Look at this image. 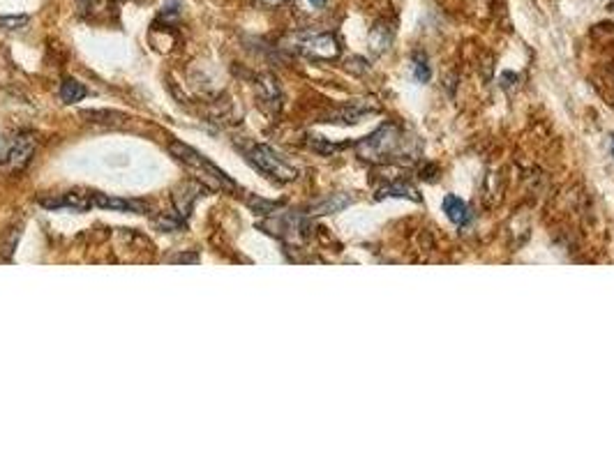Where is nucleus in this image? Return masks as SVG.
Wrapping results in <instances>:
<instances>
[{
  "mask_svg": "<svg viewBox=\"0 0 614 461\" xmlns=\"http://www.w3.org/2000/svg\"><path fill=\"white\" fill-rule=\"evenodd\" d=\"M169 150H171V155H176L183 164H187V167L192 169V171L201 173L199 178H203V184H215V187L229 189V192H234V189H236V182L231 180V178L224 173L220 167H215V164L210 162L206 155L196 153L194 148H190V146H185V143L174 141L169 146Z\"/></svg>",
  "mask_w": 614,
  "mask_h": 461,
  "instance_id": "1",
  "label": "nucleus"
},
{
  "mask_svg": "<svg viewBox=\"0 0 614 461\" xmlns=\"http://www.w3.org/2000/svg\"><path fill=\"white\" fill-rule=\"evenodd\" d=\"M402 143V136L398 127L393 125H381L374 134H369L367 138H362L360 143H356V153H358L360 160L367 162H384L386 157L398 155Z\"/></svg>",
  "mask_w": 614,
  "mask_h": 461,
  "instance_id": "2",
  "label": "nucleus"
},
{
  "mask_svg": "<svg viewBox=\"0 0 614 461\" xmlns=\"http://www.w3.org/2000/svg\"><path fill=\"white\" fill-rule=\"evenodd\" d=\"M247 160L254 164L261 173L270 175L277 182H294L298 178V169L291 167L287 160H282L270 146H254L249 150Z\"/></svg>",
  "mask_w": 614,
  "mask_h": 461,
  "instance_id": "3",
  "label": "nucleus"
},
{
  "mask_svg": "<svg viewBox=\"0 0 614 461\" xmlns=\"http://www.w3.org/2000/svg\"><path fill=\"white\" fill-rule=\"evenodd\" d=\"M298 51L314 61H335L340 56V39L333 32L319 35H303L298 39Z\"/></svg>",
  "mask_w": 614,
  "mask_h": 461,
  "instance_id": "4",
  "label": "nucleus"
},
{
  "mask_svg": "<svg viewBox=\"0 0 614 461\" xmlns=\"http://www.w3.org/2000/svg\"><path fill=\"white\" fill-rule=\"evenodd\" d=\"M32 150H35V136H32V134H19L17 138H12L10 148L5 150L3 164H5V167H10L12 171H21L25 164L30 162Z\"/></svg>",
  "mask_w": 614,
  "mask_h": 461,
  "instance_id": "5",
  "label": "nucleus"
},
{
  "mask_svg": "<svg viewBox=\"0 0 614 461\" xmlns=\"http://www.w3.org/2000/svg\"><path fill=\"white\" fill-rule=\"evenodd\" d=\"M92 206L104 208V210H116V213H148L146 201H134V199H118V196H107L95 192L92 194Z\"/></svg>",
  "mask_w": 614,
  "mask_h": 461,
  "instance_id": "6",
  "label": "nucleus"
},
{
  "mask_svg": "<svg viewBox=\"0 0 614 461\" xmlns=\"http://www.w3.org/2000/svg\"><path fill=\"white\" fill-rule=\"evenodd\" d=\"M203 187H206L203 182L187 180V182H183L181 187L176 189L174 203H176V213H178V217H181V219H187V217H190V210H192L194 201L199 199V194L203 192Z\"/></svg>",
  "mask_w": 614,
  "mask_h": 461,
  "instance_id": "7",
  "label": "nucleus"
},
{
  "mask_svg": "<svg viewBox=\"0 0 614 461\" xmlns=\"http://www.w3.org/2000/svg\"><path fill=\"white\" fill-rule=\"evenodd\" d=\"M44 208L49 210H74V213H85L88 208H92V194H76V192H68L58 199H42L39 201Z\"/></svg>",
  "mask_w": 614,
  "mask_h": 461,
  "instance_id": "8",
  "label": "nucleus"
},
{
  "mask_svg": "<svg viewBox=\"0 0 614 461\" xmlns=\"http://www.w3.org/2000/svg\"><path fill=\"white\" fill-rule=\"evenodd\" d=\"M256 92H259L261 104H270V109H273V111L280 109L282 95H280V85H277V81H275L273 76H268V74L259 76V83H256Z\"/></svg>",
  "mask_w": 614,
  "mask_h": 461,
  "instance_id": "9",
  "label": "nucleus"
},
{
  "mask_svg": "<svg viewBox=\"0 0 614 461\" xmlns=\"http://www.w3.org/2000/svg\"><path fill=\"white\" fill-rule=\"evenodd\" d=\"M354 199L347 194H330L328 199H323L319 203H314L312 208H309V213L312 215H330V213H340V210H345L347 206H351Z\"/></svg>",
  "mask_w": 614,
  "mask_h": 461,
  "instance_id": "10",
  "label": "nucleus"
},
{
  "mask_svg": "<svg viewBox=\"0 0 614 461\" xmlns=\"http://www.w3.org/2000/svg\"><path fill=\"white\" fill-rule=\"evenodd\" d=\"M444 213L453 224H464L469 219V208L467 203L455 194H448L444 199Z\"/></svg>",
  "mask_w": 614,
  "mask_h": 461,
  "instance_id": "11",
  "label": "nucleus"
},
{
  "mask_svg": "<svg viewBox=\"0 0 614 461\" xmlns=\"http://www.w3.org/2000/svg\"><path fill=\"white\" fill-rule=\"evenodd\" d=\"M386 196H395V199H413V201H420L418 192L411 187V184H388V187H381L379 192H376V199H386Z\"/></svg>",
  "mask_w": 614,
  "mask_h": 461,
  "instance_id": "12",
  "label": "nucleus"
},
{
  "mask_svg": "<svg viewBox=\"0 0 614 461\" xmlns=\"http://www.w3.org/2000/svg\"><path fill=\"white\" fill-rule=\"evenodd\" d=\"M85 95H88V90L83 88V83L74 81V78H68V81H63V85H61V100L65 104L81 102Z\"/></svg>",
  "mask_w": 614,
  "mask_h": 461,
  "instance_id": "13",
  "label": "nucleus"
},
{
  "mask_svg": "<svg viewBox=\"0 0 614 461\" xmlns=\"http://www.w3.org/2000/svg\"><path fill=\"white\" fill-rule=\"evenodd\" d=\"M369 39H372V49L384 51L386 46L391 44L393 30H391V28H384V23H376L374 28H372V35H369Z\"/></svg>",
  "mask_w": 614,
  "mask_h": 461,
  "instance_id": "14",
  "label": "nucleus"
},
{
  "mask_svg": "<svg viewBox=\"0 0 614 461\" xmlns=\"http://www.w3.org/2000/svg\"><path fill=\"white\" fill-rule=\"evenodd\" d=\"M430 65H427V61L422 56H416V63H413V76L418 83H427L430 81Z\"/></svg>",
  "mask_w": 614,
  "mask_h": 461,
  "instance_id": "15",
  "label": "nucleus"
},
{
  "mask_svg": "<svg viewBox=\"0 0 614 461\" xmlns=\"http://www.w3.org/2000/svg\"><path fill=\"white\" fill-rule=\"evenodd\" d=\"M28 23V17L25 14H12V17H0V28H8V30H17L21 25Z\"/></svg>",
  "mask_w": 614,
  "mask_h": 461,
  "instance_id": "16",
  "label": "nucleus"
},
{
  "mask_svg": "<svg viewBox=\"0 0 614 461\" xmlns=\"http://www.w3.org/2000/svg\"><path fill=\"white\" fill-rule=\"evenodd\" d=\"M256 3L263 5V8H277V5H285L289 0H256Z\"/></svg>",
  "mask_w": 614,
  "mask_h": 461,
  "instance_id": "17",
  "label": "nucleus"
},
{
  "mask_svg": "<svg viewBox=\"0 0 614 461\" xmlns=\"http://www.w3.org/2000/svg\"><path fill=\"white\" fill-rule=\"evenodd\" d=\"M309 5H314V8H323V5H326V0H309Z\"/></svg>",
  "mask_w": 614,
  "mask_h": 461,
  "instance_id": "18",
  "label": "nucleus"
},
{
  "mask_svg": "<svg viewBox=\"0 0 614 461\" xmlns=\"http://www.w3.org/2000/svg\"><path fill=\"white\" fill-rule=\"evenodd\" d=\"M79 3H81V8H90L92 0H79Z\"/></svg>",
  "mask_w": 614,
  "mask_h": 461,
  "instance_id": "19",
  "label": "nucleus"
},
{
  "mask_svg": "<svg viewBox=\"0 0 614 461\" xmlns=\"http://www.w3.org/2000/svg\"><path fill=\"white\" fill-rule=\"evenodd\" d=\"M612 153H614V136H612Z\"/></svg>",
  "mask_w": 614,
  "mask_h": 461,
  "instance_id": "20",
  "label": "nucleus"
}]
</instances>
